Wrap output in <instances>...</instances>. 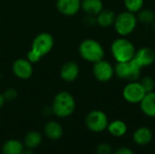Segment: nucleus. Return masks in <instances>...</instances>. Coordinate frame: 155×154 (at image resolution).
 Returning <instances> with one entry per match:
<instances>
[{"instance_id":"obj_1","label":"nucleus","mask_w":155,"mask_h":154,"mask_svg":"<svg viewBox=\"0 0 155 154\" xmlns=\"http://www.w3.org/2000/svg\"><path fill=\"white\" fill-rule=\"evenodd\" d=\"M76 108V103L74 95L67 91L57 93L52 102L51 109L53 114L58 118H67L71 116Z\"/></svg>"},{"instance_id":"obj_2","label":"nucleus","mask_w":155,"mask_h":154,"mask_svg":"<svg viewBox=\"0 0 155 154\" xmlns=\"http://www.w3.org/2000/svg\"><path fill=\"white\" fill-rule=\"evenodd\" d=\"M80 56L86 62L96 63L104 58L105 52L100 42L94 39H85L82 41L78 47Z\"/></svg>"},{"instance_id":"obj_3","label":"nucleus","mask_w":155,"mask_h":154,"mask_svg":"<svg viewBox=\"0 0 155 154\" xmlns=\"http://www.w3.org/2000/svg\"><path fill=\"white\" fill-rule=\"evenodd\" d=\"M136 49L127 38L122 36L115 39L111 44V53L117 63L129 62L134 59Z\"/></svg>"},{"instance_id":"obj_4","label":"nucleus","mask_w":155,"mask_h":154,"mask_svg":"<svg viewBox=\"0 0 155 154\" xmlns=\"http://www.w3.org/2000/svg\"><path fill=\"white\" fill-rule=\"evenodd\" d=\"M138 24L135 14L129 11H124L119 15H116L114 24L116 33L120 36H127L131 34L136 28Z\"/></svg>"},{"instance_id":"obj_5","label":"nucleus","mask_w":155,"mask_h":154,"mask_svg":"<svg viewBox=\"0 0 155 154\" xmlns=\"http://www.w3.org/2000/svg\"><path fill=\"white\" fill-rule=\"evenodd\" d=\"M114 68V75H116L120 79L127 80L129 82L138 81L141 78V72L143 69L134 60H131L129 62L116 63Z\"/></svg>"},{"instance_id":"obj_6","label":"nucleus","mask_w":155,"mask_h":154,"mask_svg":"<svg viewBox=\"0 0 155 154\" xmlns=\"http://www.w3.org/2000/svg\"><path fill=\"white\" fill-rule=\"evenodd\" d=\"M84 123L89 131L93 133H102L107 129L109 120L104 112L101 110H93L86 114Z\"/></svg>"},{"instance_id":"obj_7","label":"nucleus","mask_w":155,"mask_h":154,"mask_svg":"<svg viewBox=\"0 0 155 154\" xmlns=\"http://www.w3.org/2000/svg\"><path fill=\"white\" fill-rule=\"evenodd\" d=\"M54 45V36L50 33L43 32L35 36L30 49L36 53L38 55H40L41 57H44L53 50Z\"/></svg>"},{"instance_id":"obj_8","label":"nucleus","mask_w":155,"mask_h":154,"mask_svg":"<svg viewBox=\"0 0 155 154\" xmlns=\"http://www.w3.org/2000/svg\"><path fill=\"white\" fill-rule=\"evenodd\" d=\"M146 92L144 91L143 85L139 81L129 82L123 89V97L124 99L133 104L140 103L141 101L145 96Z\"/></svg>"},{"instance_id":"obj_9","label":"nucleus","mask_w":155,"mask_h":154,"mask_svg":"<svg viewBox=\"0 0 155 154\" xmlns=\"http://www.w3.org/2000/svg\"><path fill=\"white\" fill-rule=\"evenodd\" d=\"M93 74L98 82L107 83L114 76V68L110 62L102 59L94 64Z\"/></svg>"},{"instance_id":"obj_10","label":"nucleus","mask_w":155,"mask_h":154,"mask_svg":"<svg viewBox=\"0 0 155 154\" xmlns=\"http://www.w3.org/2000/svg\"><path fill=\"white\" fill-rule=\"evenodd\" d=\"M12 72L15 77L21 80H28L34 74L33 64L26 58H18L12 64Z\"/></svg>"},{"instance_id":"obj_11","label":"nucleus","mask_w":155,"mask_h":154,"mask_svg":"<svg viewBox=\"0 0 155 154\" xmlns=\"http://www.w3.org/2000/svg\"><path fill=\"white\" fill-rule=\"evenodd\" d=\"M56 9L65 16H74L81 9V0H56Z\"/></svg>"},{"instance_id":"obj_12","label":"nucleus","mask_w":155,"mask_h":154,"mask_svg":"<svg viewBox=\"0 0 155 154\" xmlns=\"http://www.w3.org/2000/svg\"><path fill=\"white\" fill-rule=\"evenodd\" d=\"M133 60L142 68L150 66L155 62V51L150 47H142L136 50Z\"/></svg>"},{"instance_id":"obj_13","label":"nucleus","mask_w":155,"mask_h":154,"mask_svg":"<svg viewBox=\"0 0 155 154\" xmlns=\"http://www.w3.org/2000/svg\"><path fill=\"white\" fill-rule=\"evenodd\" d=\"M80 74L79 65L73 61H68L64 63L60 69V77L63 81L66 83L74 82Z\"/></svg>"},{"instance_id":"obj_14","label":"nucleus","mask_w":155,"mask_h":154,"mask_svg":"<svg viewBox=\"0 0 155 154\" xmlns=\"http://www.w3.org/2000/svg\"><path fill=\"white\" fill-rule=\"evenodd\" d=\"M153 139V133L152 130L147 126L139 127L133 133L134 143L140 146H145L150 144Z\"/></svg>"},{"instance_id":"obj_15","label":"nucleus","mask_w":155,"mask_h":154,"mask_svg":"<svg viewBox=\"0 0 155 154\" xmlns=\"http://www.w3.org/2000/svg\"><path fill=\"white\" fill-rule=\"evenodd\" d=\"M44 133L48 139L52 141H56L63 137L64 129L61 123H59L58 122L49 121L44 126Z\"/></svg>"},{"instance_id":"obj_16","label":"nucleus","mask_w":155,"mask_h":154,"mask_svg":"<svg viewBox=\"0 0 155 154\" xmlns=\"http://www.w3.org/2000/svg\"><path fill=\"white\" fill-rule=\"evenodd\" d=\"M140 108L143 113L150 118H155V92L147 93L141 101Z\"/></svg>"},{"instance_id":"obj_17","label":"nucleus","mask_w":155,"mask_h":154,"mask_svg":"<svg viewBox=\"0 0 155 154\" xmlns=\"http://www.w3.org/2000/svg\"><path fill=\"white\" fill-rule=\"evenodd\" d=\"M81 9L86 15L96 16L104 9V3L102 0H81Z\"/></svg>"},{"instance_id":"obj_18","label":"nucleus","mask_w":155,"mask_h":154,"mask_svg":"<svg viewBox=\"0 0 155 154\" xmlns=\"http://www.w3.org/2000/svg\"><path fill=\"white\" fill-rule=\"evenodd\" d=\"M116 15L111 9H103L96 15V24L101 27H109L114 25Z\"/></svg>"},{"instance_id":"obj_19","label":"nucleus","mask_w":155,"mask_h":154,"mask_svg":"<svg viewBox=\"0 0 155 154\" xmlns=\"http://www.w3.org/2000/svg\"><path fill=\"white\" fill-rule=\"evenodd\" d=\"M25 150L24 143L16 139H10L4 143L2 154H22Z\"/></svg>"},{"instance_id":"obj_20","label":"nucleus","mask_w":155,"mask_h":154,"mask_svg":"<svg viewBox=\"0 0 155 154\" xmlns=\"http://www.w3.org/2000/svg\"><path fill=\"white\" fill-rule=\"evenodd\" d=\"M106 130L114 137L120 138V137H123V136H124L126 134L128 127H127V124L124 121H122V120H114V121L108 123V126H107Z\"/></svg>"},{"instance_id":"obj_21","label":"nucleus","mask_w":155,"mask_h":154,"mask_svg":"<svg viewBox=\"0 0 155 154\" xmlns=\"http://www.w3.org/2000/svg\"><path fill=\"white\" fill-rule=\"evenodd\" d=\"M43 141L42 134L37 131H30L28 132L24 138V145L28 149H35L37 148Z\"/></svg>"},{"instance_id":"obj_22","label":"nucleus","mask_w":155,"mask_h":154,"mask_svg":"<svg viewBox=\"0 0 155 154\" xmlns=\"http://www.w3.org/2000/svg\"><path fill=\"white\" fill-rule=\"evenodd\" d=\"M137 20L143 25H151L155 19V13L149 8H143L137 13Z\"/></svg>"},{"instance_id":"obj_23","label":"nucleus","mask_w":155,"mask_h":154,"mask_svg":"<svg viewBox=\"0 0 155 154\" xmlns=\"http://www.w3.org/2000/svg\"><path fill=\"white\" fill-rule=\"evenodd\" d=\"M124 7L126 11H129L134 14H137L140 10L143 9L144 1L143 0H124Z\"/></svg>"},{"instance_id":"obj_24","label":"nucleus","mask_w":155,"mask_h":154,"mask_svg":"<svg viewBox=\"0 0 155 154\" xmlns=\"http://www.w3.org/2000/svg\"><path fill=\"white\" fill-rule=\"evenodd\" d=\"M139 82L143 85V87L144 91L146 92V93L154 91L155 81L153 77H151V76H144Z\"/></svg>"},{"instance_id":"obj_25","label":"nucleus","mask_w":155,"mask_h":154,"mask_svg":"<svg viewBox=\"0 0 155 154\" xmlns=\"http://www.w3.org/2000/svg\"><path fill=\"white\" fill-rule=\"evenodd\" d=\"M114 149L107 143H102L96 147V154H113Z\"/></svg>"},{"instance_id":"obj_26","label":"nucleus","mask_w":155,"mask_h":154,"mask_svg":"<svg viewBox=\"0 0 155 154\" xmlns=\"http://www.w3.org/2000/svg\"><path fill=\"white\" fill-rule=\"evenodd\" d=\"M4 97H5V102H13L15 101L16 98H17V91L14 88H8L7 90L5 91V93H3Z\"/></svg>"},{"instance_id":"obj_27","label":"nucleus","mask_w":155,"mask_h":154,"mask_svg":"<svg viewBox=\"0 0 155 154\" xmlns=\"http://www.w3.org/2000/svg\"><path fill=\"white\" fill-rule=\"evenodd\" d=\"M30 63H32L33 64H35V63H38V62H40V60L42 59V57L40 56V55H38L36 53H35L33 50H29L28 52H27V54H26V57H25Z\"/></svg>"},{"instance_id":"obj_28","label":"nucleus","mask_w":155,"mask_h":154,"mask_svg":"<svg viewBox=\"0 0 155 154\" xmlns=\"http://www.w3.org/2000/svg\"><path fill=\"white\" fill-rule=\"evenodd\" d=\"M113 154H135L134 152L129 148V147H126V146H123V147H120L118 149H116L114 153Z\"/></svg>"},{"instance_id":"obj_29","label":"nucleus","mask_w":155,"mask_h":154,"mask_svg":"<svg viewBox=\"0 0 155 154\" xmlns=\"http://www.w3.org/2000/svg\"><path fill=\"white\" fill-rule=\"evenodd\" d=\"M84 23L86 25H88V26L94 25H96V16L87 15L84 17Z\"/></svg>"},{"instance_id":"obj_30","label":"nucleus","mask_w":155,"mask_h":154,"mask_svg":"<svg viewBox=\"0 0 155 154\" xmlns=\"http://www.w3.org/2000/svg\"><path fill=\"white\" fill-rule=\"evenodd\" d=\"M5 103H6V102H5V97H4L3 93H0V109L5 105Z\"/></svg>"},{"instance_id":"obj_31","label":"nucleus","mask_w":155,"mask_h":154,"mask_svg":"<svg viewBox=\"0 0 155 154\" xmlns=\"http://www.w3.org/2000/svg\"><path fill=\"white\" fill-rule=\"evenodd\" d=\"M22 154H35V152H33V150H32V149H28V148H26V149H25V150L23 151Z\"/></svg>"},{"instance_id":"obj_32","label":"nucleus","mask_w":155,"mask_h":154,"mask_svg":"<svg viewBox=\"0 0 155 154\" xmlns=\"http://www.w3.org/2000/svg\"><path fill=\"white\" fill-rule=\"evenodd\" d=\"M152 25H153V28H154V29H155V19H154V21H153V23Z\"/></svg>"}]
</instances>
